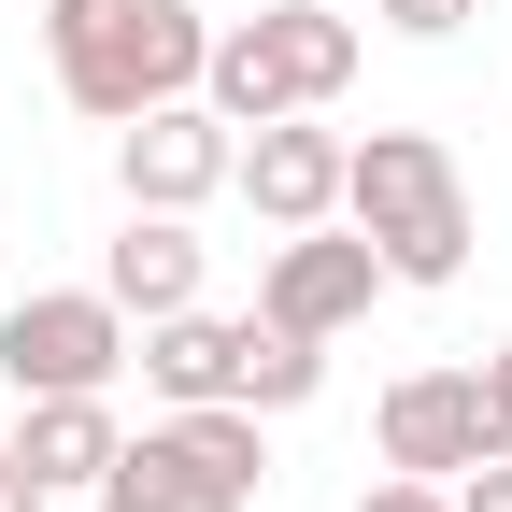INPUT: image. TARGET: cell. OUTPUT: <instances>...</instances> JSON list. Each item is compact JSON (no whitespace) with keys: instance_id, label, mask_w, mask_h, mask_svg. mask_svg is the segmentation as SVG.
<instances>
[{"instance_id":"cell-13","label":"cell","mask_w":512,"mask_h":512,"mask_svg":"<svg viewBox=\"0 0 512 512\" xmlns=\"http://www.w3.org/2000/svg\"><path fill=\"white\" fill-rule=\"evenodd\" d=\"M171 441H185L200 470H228L242 498H256V470H271V441H256V399H185V413H171Z\"/></svg>"},{"instance_id":"cell-1","label":"cell","mask_w":512,"mask_h":512,"mask_svg":"<svg viewBox=\"0 0 512 512\" xmlns=\"http://www.w3.org/2000/svg\"><path fill=\"white\" fill-rule=\"evenodd\" d=\"M43 43H57L72 114H114V128L143 100H200V72H214V29L185 15V0H57Z\"/></svg>"},{"instance_id":"cell-2","label":"cell","mask_w":512,"mask_h":512,"mask_svg":"<svg viewBox=\"0 0 512 512\" xmlns=\"http://www.w3.org/2000/svg\"><path fill=\"white\" fill-rule=\"evenodd\" d=\"M342 214L370 228L384 285H456V271H470V185H456V157H441L427 128H370V143H342Z\"/></svg>"},{"instance_id":"cell-15","label":"cell","mask_w":512,"mask_h":512,"mask_svg":"<svg viewBox=\"0 0 512 512\" xmlns=\"http://www.w3.org/2000/svg\"><path fill=\"white\" fill-rule=\"evenodd\" d=\"M356 512H456V484H427V470H399V484H370Z\"/></svg>"},{"instance_id":"cell-17","label":"cell","mask_w":512,"mask_h":512,"mask_svg":"<svg viewBox=\"0 0 512 512\" xmlns=\"http://www.w3.org/2000/svg\"><path fill=\"white\" fill-rule=\"evenodd\" d=\"M456 512H512V456H484V470H456Z\"/></svg>"},{"instance_id":"cell-8","label":"cell","mask_w":512,"mask_h":512,"mask_svg":"<svg viewBox=\"0 0 512 512\" xmlns=\"http://www.w3.org/2000/svg\"><path fill=\"white\" fill-rule=\"evenodd\" d=\"M242 200L256 214H271V228H328L342 214V128H313V114H271V128H256V143H242Z\"/></svg>"},{"instance_id":"cell-9","label":"cell","mask_w":512,"mask_h":512,"mask_svg":"<svg viewBox=\"0 0 512 512\" xmlns=\"http://www.w3.org/2000/svg\"><path fill=\"white\" fill-rule=\"evenodd\" d=\"M100 299H114V313H143V328H157V313H185V299H200V228L128 200V242L100 256Z\"/></svg>"},{"instance_id":"cell-5","label":"cell","mask_w":512,"mask_h":512,"mask_svg":"<svg viewBox=\"0 0 512 512\" xmlns=\"http://www.w3.org/2000/svg\"><path fill=\"white\" fill-rule=\"evenodd\" d=\"M114 171H128V200H143V214H200L214 185L242 171V128H228L214 100H143V114H128V143H114Z\"/></svg>"},{"instance_id":"cell-19","label":"cell","mask_w":512,"mask_h":512,"mask_svg":"<svg viewBox=\"0 0 512 512\" xmlns=\"http://www.w3.org/2000/svg\"><path fill=\"white\" fill-rule=\"evenodd\" d=\"M484 413H498V441H512V342L484 356Z\"/></svg>"},{"instance_id":"cell-12","label":"cell","mask_w":512,"mask_h":512,"mask_svg":"<svg viewBox=\"0 0 512 512\" xmlns=\"http://www.w3.org/2000/svg\"><path fill=\"white\" fill-rule=\"evenodd\" d=\"M15 456H29L43 484H100V470H114V413H100V384H86V399H29V441H15Z\"/></svg>"},{"instance_id":"cell-14","label":"cell","mask_w":512,"mask_h":512,"mask_svg":"<svg viewBox=\"0 0 512 512\" xmlns=\"http://www.w3.org/2000/svg\"><path fill=\"white\" fill-rule=\"evenodd\" d=\"M313 384H328V342H299V328H256V342H242V399H256V413H299Z\"/></svg>"},{"instance_id":"cell-4","label":"cell","mask_w":512,"mask_h":512,"mask_svg":"<svg viewBox=\"0 0 512 512\" xmlns=\"http://www.w3.org/2000/svg\"><path fill=\"white\" fill-rule=\"evenodd\" d=\"M114 370H128V313L100 285H43V299L0 313V384H15V399H86Z\"/></svg>"},{"instance_id":"cell-10","label":"cell","mask_w":512,"mask_h":512,"mask_svg":"<svg viewBox=\"0 0 512 512\" xmlns=\"http://www.w3.org/2000/svg\"><path fill=\"white\" fill-rule=\"evenodd\" d=\"M242 342H256V328H228V313L185 299V313H157V328H143V384H157L171 413H185V399H242Z\"/></svg>"},{"instance_id":"cell-3","label":"cell","mask_w":512,"mask_h":512,"mask_svg":"<svg viewBox=\"0 0 512 512\" xmlns=\"http://www.w3.org/2000/svg\"><path fill=\"white\" fill-rule=\"evenodd\" d=\"M342 86H356V29L328 15V0H271V15L214 29V72H200V100H214L228 128L313 114V100H342Z\"/></svg>"},{"instance_id":"cell-6","label":"cell","mask_w":512,"mask_h":512,"mask_svg":"<svg viewBox=\"0 0 512 512\" xmlns=\"http://www.w3.org/2000/svg\"><path fill=\"white\" fill-rule=\"evenodd\" d=\"M370 285H384V256H370V228H285V256H271V285H256V328H299V342H342L356 313H370Z\"/></svg>"},{"instance_id":"cell-16","label":"cell","mask_w":512,"mask_h":512,"mask_svg":"<svg viewBox=\"0 0 512 512\" xmlns=\"http://www.w3.org/2000/svg\"><path fill=\"white\" fill-rule=\"evenodd\" d=\"M384 29H413V43H441V29H470V0H384Z\"/></svg>"},{"instance_id":"cell-7","label":"cell","mask_w":512,"mask_h":512,"mask_svg":"<svg viewBox=\"0 0 512 512\" xmlns=\"http://www.w3.org/2000/svg\"><path fill=\"white\" fill-rule=\"evenodd\" d=\"M512 456L498 413H484V370H413V384H384V470H427V484H456Z\"/></svg>"},{"instance_id":"cell-11","label":"cell","mask_w":512,"mask_h":512,"mask_svg":"<svg viewBox=\"0 0 512 512\" xmlns=\"http://www.w3.org/2000/svg\"><path fill=\"white\" fill-rule=\"evenodd\" d=\"M100 512H242V484H228V470H200L171 427H143V441H114Z\"/></svg>"},{"instance_id":"cell-18","label":"cell","mask_w":512,"mask_h":512,"mask_svg":"<svg viewBox=\"0 0 512 512\" xmlns=\"http://www.w3.org/2000/svg\"><path fill=\"white\" fill-rule=\"evenodd\" d=\"M43 498H57V484H43V470L15 456V441H0V512H43Z\"/></svg>"}]
</instances>
